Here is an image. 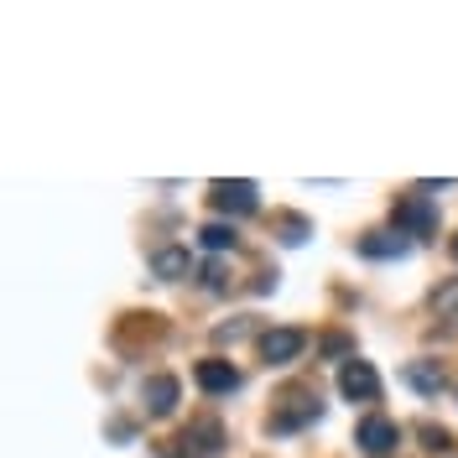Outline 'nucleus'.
Masks as SVG:
<instances>
[{
    "instance_id": "obj_2",
    "label": "nucleus",
    "mask_w": 458,
    "mask_h": 458,
    "mask_svg": "<svg viewBox=\"0 0 458 458\" xmlns=\"http://www.w3.org/2000/svg\"><path fill=\"white\" fill-rule=\"evenodd\" d=\"M339 391H344L349 401H380V375H375L370 360H344Z\"/></svg>"
},
{
    "instance_id": "obj_6",
    "label": "nucleus",
    "mask_w": 458,
    "mask_h": 458,
    "mask_svg": "<svg viewBox=\"0 0 458 458\" xmlns=\"http://www.w3.org/2000/svg\"><path fill=\"white\" fill-rule=\"evenodd\" d=\"M208 199H214L219 214H256V208H260L256 182H214V188H208Z\"/></svg>"
},
{
    "instance_id": "obj_14",
    "label": "nucleus",
    "mask_w": 458,
    "mask_h": 458,
    "mask_svg": "<svg viewBox=\"0 0 458 458\" xmlns=\"http://www.w3.org/2000/svg\"><path fill=\"white\" fill-rule=\"evenodd\" d=\"M422 437H428V448H432V454H448V448H454V437H448L443 428H432V422L422 428Z\"/></svg>"
},
{
    "instance_id": "obj_7",
    "label": "nucleus",
    "mask_w": 458,
    "mask_h": 458,
    "mask_svg": "<svg viewBox=\"0 0 458 458\" xmlns=\"http://www.w3.org/2000/svg\"><path fill=\"white\" fill-rule=\"evenodd\" d=\"M302 422H318V396H308V391L286 396V406L271 417V432H297Z\"/></svg>"
},
{
    "instance_id": "obj_4",
    "label": "nucleus",
    "mask_w": 458,
    "mask_h": 458,
    "mask_svg": "<svg viewBox=\"0 0 458 458\" xmlns=\"http://www.w3.org/2000/svg\"><path fill=\"white\" fill-rule=\"evenodd\" d=\"M302 349H308L302 328H271V334H260V360L266 365H292Z\"/></svg>"
},
{
    "instance_id": "obj_11",
    "label": "nucleus",
    "mask_w": 458,
    "mask_h": 458,
    "mask_svg": "<svg viewBox=\"0 0 458 458\" xmlns=\"http://www.w3.org/2000/svg\"><path fill=\"white\" fill-rule=\"evenodd\" d=\"M360 256H370V260L406 256V240H396V234H365V240H360Z\"/></svg>"
},
{
    "instance_id": "obj_3",
    "label": "nucleus",
    "mask_w": 458,
    "mask_h": 458,
    "mask_svg": "<svg viewBox=\"0 0 458 458\" xmlns=\"http://www.w3.org/2000/svg\"><path fill=\"white\" fill-rule=\"evenodd\" d=\"M396 234H432L437 229V208L428 203V193H411V199L396 203Z\"/></svg>"
},
{
    "instance_id": "obj_8",
    "label": "nucleus",
    "mask_w": 458,
    "mask_h": 458,
    "mask_svg": "<svg viewBox=\"0 0 458 458\" xmlns=\"http://www.w3.org/2000/svg\"><path fill=\"white\" fill-rule=\"evenodd\" d=\"M141 401H146L151 417H172V411H177V380H172V375H151L141 386Z\"/></svg>"
},
{
    "instance_id": "obj_12",
    "label": "nucleus",
    "mask_w": 458,
    "mask_h": 458,
    "mask_svg": "<svg viewBox=\"0 0 458 458\" xmlns=\"http://www.w3.org/2000/svg\"><path fill=\"white\" fill-rule=\"evenodd\" d=\"M151 266H157V276L177 282V276H188V250H177V245H162V250L151 256Z\"/></svg>"
},
{
    "instance_id": "obj_5",
    "label": "nucleus",
    "mask_w": 458,
    "mask_h": 458,
    "mask_svg": "<svg viewBox=\"0 0 458 458\" xmlns=\"http://www.w3.org/2000/svg\"><path fill=\"white\" fill-rule=\"evenodd\" d=\"M193 380H199L203 396H229V391H240V370H234L229 360H199V365H193Z\"/></svg>"
},
{
    "instance_id": "obj_9",
    "label": "nucleus",
    "mask_w": 458,
    "mask_h": 458,
    "mask_svg": "<svg viewBox=\"0 0 458 458\" xmlns=\"http://www.w3.org/2000/svg\"><path fill=\"white\" fill-rule=\"evenodd\" d=\"M401 380H406L411 391H422V396H437V391L448 386V375H443V365H437V360H411V365L401 370Z\"/></svg>"
},
{
    "instance_id": "obj_13",
    "label": "nucleus",
    "mask_w": 458,
    "mask_h": 458,
    "mask_svg": "<svg viewBox=\"0 0 458 458\" xmlns=\"http://www.w3.org/2000/svg\"><path fill=\"white\" fill-rule=\"evenodd\" d=\"M199 240H203V250H234V225H203L199 229Z\"/></svg>"
},
{
    "instance_id": "obj_1",
    "label": "nucleus",
    "mask_w": 458,
    "mask_h": 458,
    "mask_svg": "<svg viewBox=\"0 0 458 458\" xmlns=\"http://www.w3.org/2000/svg\"><path fill=\"white\" fill-rule=\"evenodd\" d=\"M354 443H360V454L386 458V454H396L401 428L391 422V417H365V422H360V432H354Z\"/></svg>"
},
{
    "instance_id": "obj_16",
    "label": "nucleus",
    "mask_w": 458,
    "mask_h": 458,
    "mask_svg": "<svg viewBox=\"0 0 458 458\" xmlns=\"http://www.w3.org/2000/svg\"><path fill=\"white\" fill-rule=\"evenodd\" d=\"M448 250H454V260H458V234H454V245H448Z\"/></svg>"
},
{
    "instance_id": "obj_10",
    "label": "nucleus",
    "mask_w": 458,
    "mask_h": 458,
    "mask_svg": "<svg viewBox=\"0 0 458 458\" xmlns=\"http://www.w3.org/2000/svg\"><path fill=\"white\" fill-rule=\"evenodd\" d=\"M432 318H443L448 328H458V276H448V282L432 292Z\"/></svg>"
},
{
    "instance_id": "obj_15",
    "label": "nucleus",
    "mask_w": 458,
    "mask_h": 458,
    "mask_svg": "<svg viewBox=\"0 0 458 458\" xmlns=\"http://www.w3.org/2000/svg\"><path fill=\"white\" fill-rule=\"evenodd\" d=\"M323 354H344V360H354V344L344 339V334H328V339H323Z\"/></svg>"
}]
</instances>
